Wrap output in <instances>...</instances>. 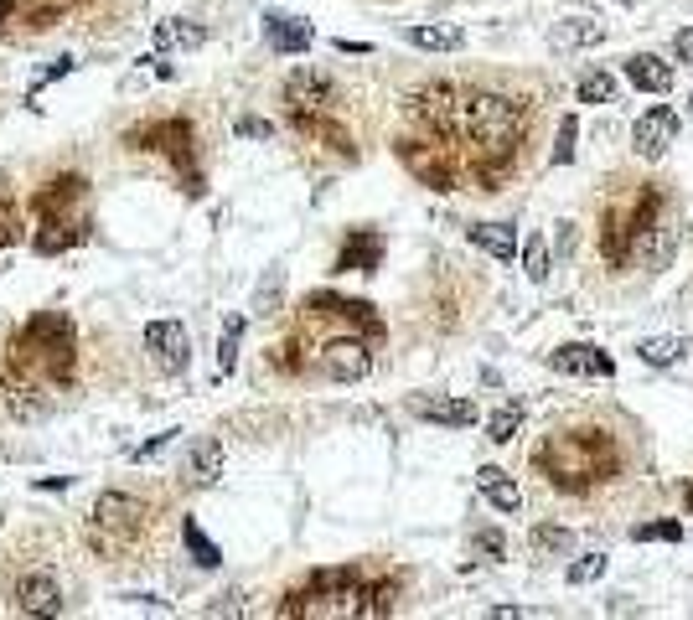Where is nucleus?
Returning a JSON list of instances; mask_svg holds the SVG:
<instances>
[{
    "instance_id": "nucleus-1",
    "label": "nucleus",
    "mask_w": 693,
    "mask_h": 620,
    "mask_svg": "<svg viewBox=\"0 0 693 620\" xmlns=\"http://www.w3.org/2000/svg\"><path fill=\"white\" fill-rule=\"evenodd\" d=\"M11 367L26 372V378H42V383H68L73 378V362H78V347H73V321L63 310H37L16 336H11Z\"/></svg>"
},
{
    "instance_id": "nucleus-2",
    "label": "nucleus",
    "mask_w": 693,
    "mask_h": 620,
    "mask_svg": "<svg viewBox=\"0 0 693 620\" xmlns=\"http://www.w3.org/2000/svg\"><path fill=\"white\" fill-rule=\"evenodd\" d=\"M456 130L466 135L476 166H507L518 155V140H523V109L502 99V93H466L461 99V124Z\"/></svg>"
},
{
    "instance_id": "nucleus-3",
    "label": "nucleus",
    "mask_w": 693,
    "mask_h": 620,
    "mask_svg": "<svg viewBox=\"0 0 693 620\" xmlns=\"http://www.w3.org/2000/svg\"><path fill=\"white\" fill-rule=\"evenodd\" d=\"M538 471H544L559 491H585L595 481L616 476V445L600 429H575V434H554L538 450Z\"/></svg>"
},
{
    "instance_id": "nucleus-4",
    "label": "nucleus",
    "mask_w": 693,
    "mask_h": 620,
    "mask_svg": "<svg viewBox=\"0 0 693 620\" xmlns=\"http://www.w3.org/2000/svg\"><path fill=\"white\" fill-rule=\"evenodd\" d=\"M280 615H363V584H357V569H321L311 574L306 589L280 605Z\"/></svg>"
},
{
    "instance_id": "nucleus-5",
    "label": "nucleus",
    "mask_w": 693,
    "mask_h": 620,
    "mask_svg": "<svg viewBox=\"0 0 693 620\" xmlns=\"http://www.w3.org/2000/svg\"><path fill=\"white\" fill-rule=\"evenodd\" d=\"M130 150H161L171 155V166L187 176V192L202 197V176H197V145H192V124L187 119H150V124H135L125 135Z\"/></svg>"
},
{
    "instance_id": "nucleus-6",
    "label": "nucleus",
    "mask_w": 693,
    "mask_h": 620,
    "mask_svg": "<svg viewBox=\"0 0 693 620\" xmlns=\"http://www.w3.org/2000/svg\"><path fill=\"white\" fill-rule=\"evenodd\" d=\"M145 527V507L135 502L130 491H99L94 502V527H88V538H94V548L104 553H125Z\"/></svg>"
},
{
    "instance_id": "nucleus-7",
    "label": "nucleus",
    "mask_w": 693,
    "mask_h": 620,
    "mask_svg": "<svg viewBox=\"0 0 693 620\" xmlns=\"http://www.w3.org/2000/svg\"><path fill=\"white\" fill-rule=\"evenodd\" d=\"M140 341H145L150 362H156L166 378H182V372L192 367V336H187L182 321H145Z\"/></svg>"
},
{
    "instance_id": "nucleus-8",
    "label": "nucleus",
    "mask_w": 693,
    "mask_h": 620,
    "mask_svg": "<svg viewBox=\"0 0 693 620\" xmlns=\"http://www.w3.org/2000/svg\"><path fill=\"white\" fill-rule=\"evenodd\" d=\"M94 0H0V21L6 26H26V31H42L52 21H63V16H78L88 11Z\"/></svg>"
},
{
    "instance_id": "nucleus-9",
    "label": "nucleus",
    "mask_w": 693,
    "mask_h": 620,
    "mask_svg": "<svg viewBox=\"0 0 693 620\" xmlns=\"http://www.w3.org/2000/svg\"><path fill=\"white\" fill-rule=\"evenodd\" d=\"M321 372L331 383H363L373 372V357H368V347L357 336H337V341L321 347Z\"/></svg>"
},
{
    "instance_id": "nucleus-10",
    "label": "nucleus",
    "mask_w": 693,
    "mask_h": 620,
    "mask_svg": "<svg viewBox=\"0 0 693 620\" xmlns=\"http://www.w3.org/2000/svg\"><path fill=\"white\" fill-rule=\"evenodd\" d=\"M409 109H414V119H425L435 135H450L461 124V93L450 83H430V88H419L409 99Z\"/></svg>"
},
{
    "instance_id": "nucleus-11",
    "label": "nucleus",
    "mask_w": 693,
    "mask_h": 620,
    "mask_svg": "<svg viewBox=\"0 0 693 620\" xmlns=\"http://www.w3.org/2000/svg\"><path fill=\"white\" fill-rule=\"evenodd\" d=\"M331 99H337V88H331L326 73L300 68V73L285 78V104H290V114H321Z\"/></svg>"
},
{
    "instance_id": "nucleus-12",
    "label": "nucleus",
    "mask_w": 693,
    "mask_h": 620,
    "mask_svg": "<svg viewBox=\"0 0 693 620\" xmlns=\"http://www.w3.org/2000/svg\"><path fill=\"white\" fill-rule=\"evenodd\" d=\"M409 409H414L419 419H430V424H445V429H471V424H476V403H471V398L419 393V398H409Z\"/></svg>"
},
{
    "instance_id": "nucleus-13",
    "label": "nucleus",
    "mask_w": 693,
    "mask_h": 620,
    "mask_svg": "<svg viewBox=\"0 0 693 620\" xmlns=\"http://www.w3.org/2000/svg\"><path fill=\"white\" fill-rule=\"evenodd\" d=\"M549 367L569 372V378H611V372H616V362L600 347H585V341H569V347L549 352Z\"/></svg>"
},
{
    "instance_id": "nucleus-14",
    "label": "nucleus",
    "mask_w": 693,
    "mask_h": 620,
    "mask_svg": "<svg viewBox=\"0 0 693 620\" xmlns=\"http://www.w3.org/2000/svg\"><path fill=\"white\" fill-rule=\"evenodd\" d=\"M264 42L280 57H295V52H306L316 42V31H311V21H300L290 11H264Z\"/></svg>"
},
{
    "instance_id": "nucleus-15",
    "label": "nucleus",
    "mask_w": 693,
    "mask_h": 620,
    "mask_svg": "<svg viewBox=\"0 0 693 620\" xmlns=\"http://www.w3.org/2000/svg\"><path fill=\"white\" fill-rule=\"evenodd\" d=\"M83 192H88V181L83 176H52L47 186H42V192H37V217H42V223H52V217H78L73 207L83 202Z\"/></svg>"
},
{
    "instance_id": "nucleus-16",
    "label": "nucleus",
    "mask_w": 693,
    "mask_h": 620,
    "mask_svg": "<svg viewBox=\"0 0 693 620\" xmlns=\"http://www.w3.org/2000/svg\"><path fill=\"white\" fill-rule=\"evenodd\" d=\"M673 135H678V114H673V109H647V114L637 119V130H631V140H637V155H647V161H657V155L673 145Z\"/></svg>"
},
{
    "instance_id": "nucleus-17",
    "label": "nucleus",
    "mask_w": 693,
    "mask_h": 620,
    "mask_svg": "<svg viewBox=\"0 0 693 620\" xmlns=\"http://www.w3.org/2000/svg\"><path fill=\"white\" fill-rule=\"evenodd\" d=\"M16 610L21 615H57L63 610V584H57L52 574H26L21 589H16Z\"/></svg>"
},
{
    "instance_id": "nucleus-18",
    "label": "nucleus",
    "mask_w": 693,
    "mask_h": 620,
    "mask_svg": "<svg viewBox=\"0 0 693 620\" xmlns=\"http://www.w3.org/2000/svg\"><path fill=\"white\" fill-rule=\"evenodd\" d=\"M399 155H404V166H409L419 181L435 186V192H450V186H456V171H450V161H445L435 145H404Z\"/></svg>"
},
{
    "instance_id": "nucleus-19",
    "label": "nucleus",
    "mask_w": 693,
    "mask_h": 620,
    "mask_svg": "<svg viewBox=\"0 0 693 620\" xmlns=\"http://www.w3.org/2000/svg\"><path fill=\"white\" fill-rule=\"evenodd\" d=\"M182 476L192 486H213L223 476V440H213V434H202V440H192L187 460H182Z\"/></svg>"
},
{
    "instance_id": "nucleus-20",
    "label": "nucleus",
    "mask_w": 693,
    "mask_h": 620,
    "mask_svg": "<svg viewBox=\"0 0 693 620\" xmlns=\"http://www.w3.org/2000/svg\"><path fill=\"white\" fill-rule=\"evenodd\" d=\"M378 259H383V238L373 233V228H357L347 243H342V254H337V269L347 274H373L378 269Z\"/></svg>"
},
{
    "instance_id": "nucleus-21",
    "label": "nucleus",
    "mask_w": 693,
    "mask_h": 620,
    "mask_svg": "<svg viewBox=\"0 0 693 620\" xmlns=\"http://www.w3.org/2000/svg\"><path fill=\"white\" fill-rule=\"evenodd\" d=\"M83 238H88V217L83 212L78 217H52V223L37 228V254H63V248H73Z\"/></svg>"
},
{
    "instance_id": "nucleus-22",
    "label": "nucleus",
    "mask_w": 693,
    "mask_h": 620,
    "mask_svg": "<svg viewBox=\"0 0 693 620\" xmlns=\"http://www.w3.org/2000/svg\"><path fill=\"white\" fill-rule=\"evenodd\" d=\"M311 310H316V316H342V321H352V326H363L368 336H378V331H383V321L373 316V305H368V300H337V295H316V300H311Z\"/></svg>"
},
{
    "instance_id": "nucleus-23",
    "label": "nucleus",
    "mask_w": 693,
    "mask_h": 620,
    "mask_svg": "<svg viewBox=\"0 0 693 620\" xmlns=\"http://www.w3.org/2000/svg\"><path fill=\"white\" fill-rule=\"evenodd\" d=\"M476 486H481V496H487L497 512H518V507H523L518 481H512L507 471H497V465H481V471H476Z\"/></svg>"
},
{
    "instance_id": "nucleus-24",
    "label": "nucleus",
    "mask_w": 693,
    "mask_h": 620,
    "mask_svg": "<svg viewBox=\"0 0 693 620\" xmlns=\"http://www.w3.org/2000/svg\"><path fill=\"white\" fill-rule=\"evenodd\" d=\"M626 78L637 83L642 93H668V88H673V68H668L662 57H652V52L626 57Z\"/></svg>"
},
{
    "instance_id": "nucleus-25",
    "label": "nucleus",
    "mask_w": 693,
    "mask_h": 620,
    "mask_svg": "<svg viewBox=\"0 0 693 620\" xmlns=\"http://www.w3.org/2000/svg\"><path fill=\"white\" fill-rule=\"evenodd\" d=\"M156 47H161V52H197V47H207V26L171 16V21L156 26Z\"/></svg>"
},
{
    "instance_id": "nucleus-26",
    "label": "nucleus",
    "mask_w": 693,
    "mask_h": 620,
    "mask_svg": "<svg viewBox=\"0 0 693 620\" xmlns=\"http://www.w3.org/2000/svg\"><path fill=\"white\" fill-rule=\"evenodd\" d=\"M466 238L481 248V254H492L502 264L518 254V233H512V223H476V228H466Z\"/></svg>"
},
{
    "instance_id": "nucleus-27",
    "label": "nucleus",
    "mask_w": 693,
    "mask_h": 620,
    "mask_svg": "<svg viewBox=\"0 0 693 620\" xmlns=\"http://www.w3.org/2000/svg\"><path fill=\"white\" fill-rule=\"evenodd\" d=\"M409 42L419 52H461L466 47V31L461 26H409Z\"/></svg>"
},
{
    "instance_id": "nucleus-28",
    "label": "nucleus",
    "mask_w": 693,
    "mask_h": 620,
    "mask_svg": "<svg viewBox=\"0 0 693 620\" xmlns=\"http://www.w3.org/2000/svg\"><path fill=\"white\" fill-rule=\"evenodd\" d=\"M295 124H300V135L321 140L326 150H342V155H352V135L342 130V124H331V119H321V114H295Z\"/></svg>"
},
{
    "instance_id": "nucleus-29",
    "label": "nucleus",
    "mask_w": 693,
    "mask_h": 620,
    "mask_svg": "<svg viewBox=\"0 0 693 620\" xmlns=\"http://www.w3.org/2000/svg\"><path fill=\"white\" fill-rule=\"evenodd\" d=\"M182 543H187V553H192V564H197V569H218V564H223V548L207 538L192 517L182 522Z\"/></svg>"
},
{
    "instance_id": "nucleus-30",
    "label": "nucleus",
    "mask_w": 693,
    "mask_h": 620,
    "mask_svg": "<svg viewBox=\"0 0 693 620\" xmlns=\"http://www.w3.org/2000/svg\"><path fill=\"white\" fill-rule=\"evenodd\" d=\"M600 37H606V26H600V21H585V16L554 26V47H595Z\"/></svg>"
},
{
    "instance_id": "nucleus-31",
    "label": "nucleus",
    "mask_w": 693,
    "mask_h": 620,
    "mask_svg": "<svg viewBox=\"0 0 693 620\" xmlns=\"http://www.w3.org/2000/svg\"><path fill=\"white\" fill-rule=\"evenodd\" d=\"M683 352H688V341H683V336H647L642 347H637V357H642L647 367H673Z\"/></svg>"
},
{
    "instance_id": "nucleus-32",
    "label": "nucleus",
    "mask_w": 693,
    "mask_h": 620,
    "mask_svg": "<svg viewBox=\"0 0 693 620\" xmlns=\"http://www.w3.org/2000/svg\"><path fill=\"white\" fill-rule=\"evenodd\" d=\"M238 341H244V316H228L223 331H218V372L223 378L238 367Z\"/></svg>"
},
{
    "instance_id": "nucleus-33",
    "label": "nucleus",
    "mask_w": 693,
    "mask_h": 620,
    "mask_svg": "<svg viewBox=\"0 0 693 620\" xmlns=\"http://www.w3.org/2000/svg\"><path fill=\"white\" fill-rule=\"evenodd\" d=\"M518 424H523V403H502V409L487 419V440L492 445H507L512 434H518Z\"/></svg>"
},
{
    "instance_id": "nucleus-34",
    "label": "nucleus",
    "mask_w": 693,
    "mask_h": 620,
    "mask_svg": "<svg viewBox=\"0 0 693 620\" xmlns=\"http://www.w3.org/2000/svg\"><path fill=\"white\" fill-rule=\"evenodd\" d=\"M616 88H621V83H616L611 73H585V78H580V99H585V104H611Z\"/></svg>"
},
{
    "instance_id": "nucleus-35",
    "label": "nucleus",
    "mask_w": 693,
    "mask_h": 620,
    "mask_svg": "<svg viewBox=\"0 0 693 620\" xmlns=\"http://www.w3.org/2000/svg\"><path fill=\"white\" fill-rule=\"evenodd\" d=\"M523 269H528L533 285H544V279H549V243L544 238H528L523 243Z\"/></svg>"
},
{
    "instance_id": "nucleus-36",
    "label": "nucleus",
    "mask_w": 693,
    "mask_h": 620,
    "mask_svg": "<svg viewBox=\"0 0 693 620\" xmlns=\"http://www.w3.org/2000/svg\"><path fill=\"white\" fill-rule=\"evenodd\" d=\"M600 574H606V553H600V548L580 553L575 564H569V584H595Z\"/></svg>"
},
{
    "instance_id": "nucleus-37",
    "label": "nucleus",
    "mask_w": 693,
    "mask_h": 620,
    "mask_svg": "<svg viewBox=\"0 0 693 620\" xmlns=\"http://www.w3.org/2000/svg\"><path fill=\"white\" fill-rule=\"evenodd\" d=\"M631 538H637V543H678L683 522H637V527H631Z\"/></svg>"
},
{
    "instance_id": "nucleus-38",
    "label": "nucleus",
    "mask_w": 693,
    "mask_h": 620,
    "mask_svg": "<svg viewBox=\"0 0 693 620\" xmlns=\"http://www.w3.org/2000/svg\"><path fill=\"white\" fill-rule=\"evenodd\" d=\"M575 140H580V124L564 114L559 135H554V155H549V161H554V166H569V161H575Z\"/></svg>"
},
{
    "instance_id": "nucleus-39",
    "label": "nucleus",
    "mask_w": 693,
    "mask_h": 620,
    "mask_svg": "<svg viewBox=\"0 0 693 620\" xmlns=\"http://www.w3.org/2000/svg\"><path fill=\"white\" fill-rule=\"evenodd\" d=\"M569 527H533V548L538 553H569Z\"/></svg>"
},
{
    "instance_id": "nucleus-40",
    "label": "nucleus",
    "mask_w": 693,
    "mask_h": 620,
    "mask_svg": "<svg viewBox=\"0 0 693 620\" xmlns=\"http://www.w3.org/2000/svg\"><path fill=\"white\" fill-rule=\"evenodd\" d=\"M16 238H21V212H16V202L0 197V248H11Z\"/></svg>"
},
{
    "instance_id": "nucleus-41",
    "label": "nucleus",
    "mask_w": 693,
    "mask_h": 620,
    "mask_svg": "<svg viewBox=\"0 0 693 620\" xmlns=\"http://www.w3.org/2000/svg\"><path fill=\"white\" fill-rule=\"evenodd\" d=\"M176 434H182V429H161V434H150L145 445H135V450H130V460H135V465H140V460H156V455L176 440Z\"/></svg>"
},
{
    "instance_id": "nucleus-42",
    "label": "nucleus",
    "mask_w": 693,
    "mask_h": 620,
    "mask_svg": "<svg viewBox=\"0 0 693 620\" xmlns=\"http://www.w3.org/2000/svg\"><path fill=\"white\" fill-rule=\"evenodd\" d=\"M275 305H280V269L269 274V285H259V295H254V310H259V316H275Z\"/></svg>"
},
{
    "instance_id": "nucleus-43",
    "label": "nucleus",
    "mask_w": 693,
    "mask_h": 620,
    "mask_svg": "<svg viewBox=\"0 0 693 620\" xmlns=\"http://www.w3.org/2000/svg\"><path fill=\"white\" fill-rule=\"evenodd\" d=\"M476 553H481V558H492V564H497V558L507 553V538L497 533V527H487V533H476Z\"/></svg>"
},
{
    "instance_id": "nucleus-44",
    "label": "nucleus",
    "mask_w": 693,
    "mask_h": 620,
    "mask_svg": "<svg viewBox=\"0 0 693 620\" xmlns=\"http://www.w3.org/2000/svg\"><path fill=\"white\" fill-rule=\"evenodd\" d=\"M233 130L244 135V140H269V135H275V124H269V119H254V114H244V119L233 124Z\"/></svg>"
},
{
    "instance_id": "nucleus-45",
    "label": "nucleus",
    "mask_w": 693,
    "mask_h": 620,
    "mask_svg": "<svg viewBox=\"0 0 693 620\" xmlns=\"http://www.w3.org/2000/svg\"><path fill=\"white\" fill-rule=\"evenodd\" d=\"M673 52H678V62H693V26H688V31H678Z\"/></svg>"
},
{
    "instance_id": "nucleus-46",
    "label": "nucleus",
    "mask_w": 693,
    "mask_h": 620,
    "mask_svg": "<svg viewBox=\"0 0 693 620\" xmlns=\"http://www.w3.org/2000/svg\"><path fill=\"white\" fill-rule=\"evenodd\" d=\"M337 52H357V57H363V52H373V47H368V42H347V37H342V42H337Z\"/></svg>"
},
{
    "instance_id": "nucleus-47",
    "label": "nucleus",
    "mask_w": 693,
    "mask_h": 620,
    "mask_svg": "<svg viewBox=\"0 0 693 620\" xmlns=\"http://www.w3.org/2000/svg\"><path fill=\"white\" fill-rule=\"evenodd\" d=\"M621 6H637V0H621Z\"/></svg>"
}]
</instances>
